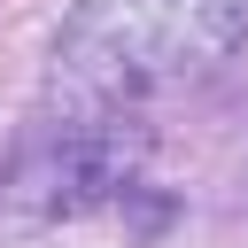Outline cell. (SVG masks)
I'll return each instance as SVG.
<instances>
[{
	"label": "cell",
	"instance_id": "obj_1",
	"mask_svg": "<svg viewBox=\"0 0 248 248\" xmlns=\"http://www.w3.org/2000/svg\"><path fill=\"white\" fill-rule=\"evenodd\" d=\"M248 39V0H85L54 39L70 101H140L209 78Z\"/></svg>",
	"mask_w": 248,
	"mask_h": 248
},
{
	"label": "cell",
	"instance_id": "obj_2",
	"mask_svg": "<svg viewBox=\"0 0 248 248\" xmlns=\"http://www.w3.org/2000/svg\"><path fill=\"white\" fill-rule=\"evenodd\" d=\"M140 163V140L132 132H108V124H78L46 147H31L8 178H0V225H54V217H85L101 209Z\"/></svg>",
	"mask_w": 248,
	"mask_h": 248
}]
</instances>
